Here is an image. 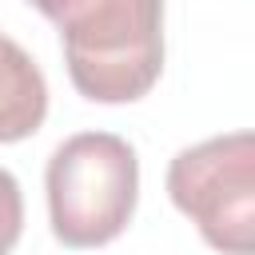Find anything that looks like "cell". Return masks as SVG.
I'll use <instances>...</instances> for the list:
<instances>
[{"label": "cell", "mask_w": 255, "mask_h": 255, "mask_svg": "<svg viewBox=\"0 0 255 255\" xmlns=\"http://www.w3.org/2000/svg\"><path fill=\"white\" fill-rule=\"evenodd\" d=\"M167 195L219 255L255 251V135L247 128L179 147Z\"/></svg>", "instance_id": "cell-3"}, {"label": "cell", "mask_w": 255, "mask_h": 255, "mask_svg": "<svg viewBox=\"0 0 255 255\" xmlns=\"http://www.w3.org/2000/svg\"><path fill=\"white\" fill-rule=\"evenodd\" d=\"M48 116V80L32 52L0 32V143H20Z\"/></svg>", "instance_id": "cell-4"}, {"label": "cell", "mask_w": 255, "mask_h": 255, "mask_svg": "<svg viewBox=\"0 0 255 255\" xmlns=\"http://www.w3.org/2000/svg\"><path fill=\"white\" fill-rule=\"evenodd\" d=\"M20 231H24V191L20 179L8 167H0V255H12Z\"/></svg>", "instance_id": "cell-5"}, {"label": "cell", "mask_w": 255, "mask_h": 255, "mask_svg": "<svg viewBox=\"0 0 255 255\" xmlns=\"http://www.w3.org/2000/svg\"><path fill=\"white\" fill-rule=\"evenodd\" d=\"M52 235L72 247H104L124 235L139 199L135 147L116 131H76L48 155L44 171Z\"/></svg>", "instance_id": "cell-2"}, {"label": "cell", "mask_w": 255, "mask_h": 255, "mask_svg": "<svg viewBox=\"0 0 255 255\" xmlns=\"http://www.w3.org/2000/svg\"><path fill=\"white\" fill-rule=\"evenodd\" d=\"M56 24L68 80L92 104H135L163 72V0H24Z\"/></svg>", "instance_id": "cell-1"}]
</instances>
